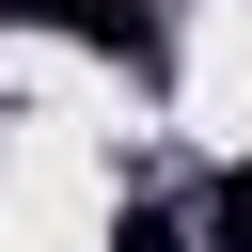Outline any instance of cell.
I'll list each match as a JSON object with an SVG mask.
<instances>
[{
    "instance_id": "obj_2",
    "label": "cell",
    "mask_w": 252,
    "mask_h": 252,
    "mask_svg": "<svg viewBox=\"0 0 252 252\" xmlns=\"http://www.w3.org/2000/svg\"><path fill=\"white\" fill-rule=\"evenodd\" d=\"M110 252H205V236H189L173 205H126V220H110Z\"/></svg>"
},
{
    "instance_id": "obj_3",
    "label": "cell",
    "mask_w": 252,
    "mask_h": 252,
    "mask_svg": "<svg viewBox=\"0 0 252 252\" xmlns=\"http://www.w3.org/2000/svg\"><path fill=\"white\" fill-rule=\"evenodd\" d=\"M110 0H0V32H94Z\"/></svg>"
},
{
    "instance_id": "obj_1",
    "label": "cell",
    "mask_w": 252,
    "mask_h": 252,
    "mask_svg": "<svg viewBox=\"0 0 252 252\" xmlns=\"http://www.w3.org/2000/svg\"><path fill=\"white\" fill-rule=\"evenodd\" d=\"M189 236H205V252H252V158H236V173L205 189V220H189Z\"/></svg>"
}]
</instances>
